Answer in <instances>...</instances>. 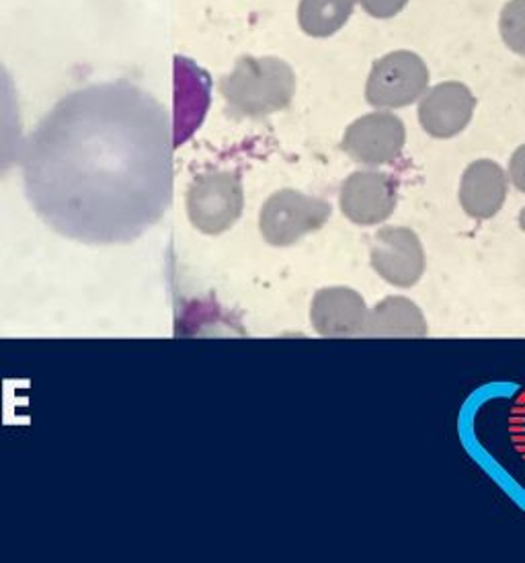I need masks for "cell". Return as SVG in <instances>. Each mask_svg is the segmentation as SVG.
<instances>
[{
    "label": "cell",
    "mask_w": 525,
    "mask_h": 563,
    "mask_svg": "<svg viewBox=\"0 0 525 563\" xmlns=\"http://www.w3.org/2000/svg\"><path fill=\"white\" fill-rule=\"evenodd\" d=\"M396 179L384 172L366 169L351 173L340 188V210L359 227H376L390 219L396 208Z\"/></svg>",
    "instance_id": "ba28073f"
},
{
    "label": "cell",
    "mask_w": 525,
    "mask_h": 563,
    "mask_svg": "<svg viewBox=\"0 0 525 563\" xmlns=\"http://www.w3.org/2000/svg\"><path fill=\"white\" fill-rule=\"evenodd\" d=\"M357 0H302L298 21L302 32L312 37H328L349 21Z\"/></svg>",
    "instance_id": "9a60e30c"
},
{
    "label": "cell",
    "mask_w": 525,
    "mask_h": 563,
    "mask_svg": "<svg viewBox=\"0 0 525 563\" xmlns=\"http://www.w3.org/2000/svg\"><path fill=\"white\" fill-rule=\"evenodd\" d=\"M477 97L456 80L442 82L421 97L418 122L433 139H451L470 124Z\"/></svg>",
    "instance_id": "9c48e42d"
},
{
    "label": "cell",
    "mask_w": 525,
    "mask_h": 563,
    "mask_svg": "<svg viewBox=\"0 0 525 563\" xmlns=\"http://www.w3.org/2000/svg\"><path fill=\"white\" fill-rule=\"evenodd\" d=\"M368 305L349 286L321 288L312 300L310 321L323 338H356L366 335Z\"/></svg>",
    "instance_id": "30bf717a"
},
{
    "label": "cell",
    "mask_w": 525,
    "mask_h": 563,
    "mask_svg": "<svg viewBox=\"0 0 525 563\" xmlns=\"http://www.w3.org/2000/svg\"><path fill=\"white\" fill-rule=\"evenodd\" d=\"M520 227L525 231V208L522 210V214H520Z\"/></svg>",
    "instance_id": "d6986e66"
},
{
    "label": "cell",
    "mask_w": 525,
    "mask_h": 563,
    "mask_svg": "<svg viewBox=\"0 0 525 563\" xmlns=\"http://www.w3.org/2000/svg\"><path fill=\"white\" fill-rule=\"evenodd\" d=\"M331 219V203L298 189H279L262 203L259 229L269 245L288 247L302 236L323 229Z\"/></svg>",
    "instance_id": "3957f363"
},
{
    "label": "cell",
    "mask_w": 525,
    "mask_h": 563,
    "mask_svg": "<svg viewBox=\"0 0 525 563\" xmlns=\"http://www.w3.org/2000/svg\"><path fill=\"white\" fill-rule=\"evenodd\" d=\"M220 93L236 115H269L290 106L295 93L294 70L279 58L245 56L222 79Z\"/></svg>",
    "instance_id": "7a4b0ae2"
},
{
    "label": "cell",
    "mask_w": 525,
    "mask_h": 563,
    "mask_svg": "<svg viewBox=\"0 0 525 563\" xmlns=\"http://www.w3.org/2000/svg\"><path fill=\"white\" fill-rule=\"evenodd\" d=\"M370 264L388 284L411 288L425 274V250L415 231L406 227H384L371 239Z\"/></svg>",
    "instance_id": "8992f818"
},
{
    "label": "cell",
    "mask_w": 525,
    "mask_h": 563,
    "mask_svg": "<svg viewBox=\"0 0 525 563\" xmlns=\"http://www.w3.org/2000/svg\"><path fill=\"white\" fill-rule=\"evenodd\" d=\"M427 333L425 314L409 298L387 297L368 314L366 335L371 338H425Z\"/></svg>",
    "instance_id": "4fadbf2b"
},
{
    "label": "cell",
    "mask_w": 525,
    "mask_h": 563,
    "mask_svg": "<svg viewBox=\"0 0 525 563\" xmlns=\"http://www.w3.org/2000/svg\"><path fill=\"white\" fill-rule=\"evenodd\" d=\"M499 32L511 52L525 56V0H510L503 7Z\"/></svg>",
    "instance_id": "2e32d148"
},
{
    "label": "cell",
    "mask_w": 525,
    "mask_h": 563,
    "mask_svg": "<svg viewBox=\"0 0 525 563\" xmlns=\"http://www.w3.org/2000/svg\"><path fill=\"white\" fill-rule=\"evenodd\" d=\"M175 130L155 95L127 80L63 97L23 146L25 194L56 233L130 243L172 202Z\"/></svg>",
    "instance_id": "6da1fadb"
},
{
    "label": "cell",
    "mask_w": 525,
    "mask_h": 563,
    "mask_svg": "<svg viewBox=\"0 0 525 563\" xmlns=\"http://www.w3.org/2000/svg\"><path fill=\"white\" fill-rule=\"evenodd\" d=\"M359 2L368 15L376 19H390L399 15L409 0H359Z\"/></svg>",
    "instance_id": "e0dca14e"
},
{
    "label": "cell",
    "mask_w": 525,
    "mask_h": 563,
    "mask_svg": "<svg viewBox=\"0 0 525 563\" xmlns=\"http://www.w3.org/2000/svg\"><path fill=\"white\" fill-rule=\"evenodd\" d=\"M427 87V64L417 54L399 49L373 64L366 85V99L373 108L399 110L421 99Z\"/></svg>",
    "instance_id": "5b68a950"
},
{
    "label": "cell",
    "mask_w": 525,
    "mask_h": 563,
    "mask_svg": "<svg viewBox=\"0 0 525 563\" xmlns=\"http://www.w3.org/2000/svg\"><path fill=\"white\" fill-rule=\"evenodd\" d=\"M510 181L501 165L480 158L468 165L460 181V203L470 219L489 220L503 208Z\"/></svg>",
    "instance_id": "8fae6325"
},
{
    "label": "cell",
    "mask_w": 525,
    "mask_h": 563,
    "mask_svg": "<svg viewBox=\"0 0 525 563\" xmlns=\"http://www.w3.org/2000/svg\"><path fill=\"white\" fill-rule=\"evenodd\" d=\"M406 130L401 118L388 111L361 115L345 130L343 151L361 165H387L401 157Z\"/></svg>",
    "instance_id": "52a82bcc"
},
{
    "label": "cell",
    "mask_w": 525,
    "mask_h": 563,
    "mask_svg": "<svg viewBox=\"0 0 525 563\" xmlns=\"http://www.w3.org/2000/svg\"><path fill=\"white\" fill-rule=\"evenodd\" d=\"M245 191L241 175L232 172L205 173L187 194V212L191 224L205 235H220L241 219Z\"/></svg>",
    "instance_id": "277c9868"
},
{
    "label": "cell",
    "mask_w": 525,
    "mask_h": 563,
    "mask_svg": "<svg viewBox=\"0 0 525 563\" xmlns=\"http://www.w3.org/2000/svg\"><path fill=\"white\" fill-rule=\"evenodd\" d=\"M212 82L208 73L187 58H177V124L175 146L186 142L203 122V115L210 108Z\"/></svg>",
    "instance_id": "7c38bea8"
},
{
    "label": "cell",
    "mask_w": 525,
    "mask_h": 563,
    "mask_svg": "<svg viewBox=\"0 0 525 563\" xmlns=\"http://www.w3.org/2000/svg\"><path fill=\"white\" fill-rule=\"evenodd\" d=\"M23 125L15 82L0 63V177L23 157Z\"/></svg>",
    "instance_id": "5bb4252c"
},
{
    "label": "cell",
    "mask_w": 525,
    "mask_h": 563,
    "mask_svg": "<svg viewBox=\"0 0 525 563\" xmlns=\"http://www.w3.org/2000/svg\"><path fill=\"white\" fill-rule=\"evenodd\" d=\"M510 177L513 186L525 194V144H522L511 157Z\"/></svg>",
    "instance_id": "ac0fdd59"
}]
</instances>
